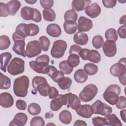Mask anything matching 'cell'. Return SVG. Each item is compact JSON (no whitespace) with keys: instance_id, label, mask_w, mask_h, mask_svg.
Returning <instances> with one entry per match:
<instances>
[{"instance_id":"cell-60","label":"cell","mask_w":126,"mask_h":126,"mask_svg":"<svg viewBox=\"0 0 126 126\" xmlns=\"http://www.w3.org/2000/svg\"><path fill=\"white\" fill-rule=\"evenodd\" d=\"M73 126H87V124L84 121H82V120H77L75 122V123L73 124Z\"/></svg>"},{"instance_id":"cell-41","label":"cell","mask_w":126,"mask_h":126,"mask_svg":"<svg viewBox=\"0 0 126 126\" xmlns=\"http://www.w3.org/2000/svg\"><path fill=\"white\" fill-rule=\"evenodd\" d=\"M40 106L36 103H32L29 104L28 107V111L31 115H36L41 112Z\"/></svg>"},{"instance_id":"cell-31","label":"cell","mask_w":126,"mask_h":126,"mask_svg":"<svg viewBox=\"0 0 126 126\" xmlns=\"http://www.w3.org/2000/svg\"><path fill=\"white\" fill-rule=\"evenodd\" d=\"M59 120L64 124L67 125L70 124L72 121L71 113L66 110L61 111L59 114Z\"/></svg>"},{"instance_id":"cell-30","label":"cell","mask_w":126,"mask_h":126,"mask_svg":"<svg viewBox=\"0 0 126 126\" xmlns=\"http://www.w3.org/2000/svg\"><path fill=\"white\" fill-rule=\"evenodd\" d=\"M107 126H122V123L120 120L115 114H110L105 116Z\"/></svg>"},{"instance_id":"cell-8","label":"cell","mask_w":126,"mask_h":126,"mask_svg":"<svg viewBox=\"0 0 126 126\" xmlns=\"http://www.w3.org/2000/svg\"><path fill=\"white\" fill-rule=\"evenodd\" d=\"M12 39L14 42V44L12 47L13 51L18 55L25 57L26 56L25 50V38L19 36L15 32L12 35Z\"/></svg>"},{"instance_id":"cell-20","label":"cell","mask_w":126,"mask_h":126,"mask_svg":"<svg viewBox=\"0 0 126 126\" xmlns=\"http://www.w3.org/2000/svg\"><path fill=\"white\" fill-rule=\"evenodd\" d=\"M47 74L56 83H58L60 79L64 77V73L63 72L58 70L57 68L53 65H49V70Z\"/></svg>"},{"instance_id":"cell-22","label":"cell","mask_w":126,"mask_h":126,"mask_svg":"<svg viewBox=\"0 0 126 126\" xmlns=\"http://www.w3.org/2000/svg\"><path fill=\"white\" fill-rule=\"evenodd\" d=\"M9 15L14 16L21 6V2L17 0H12L6 3Z\"/></svg>"},{"instance_id":"cell-51","label":"cell","mask_w":126,"mask_h":126,"mask_svg":"<svg viewBox=\"0 0 126 126\" xmlns=\"http://www.w3.org/2000/svg\"><path fill=\"white\" fill-rule=\"evenodd\" d=\"M102 2L104 7L107 8H112L117 3V0H102Z\"/></svg>"},{"instance_id":"cell-61","label":"cell","mask_w":126,"mask_h":126,"mask_svg":"<svg viewBox=\"0 0 126 126\" xmlns=\"http://www.w3.org/2000/svg\"><path fill=\"white\" fill-rule=\"evenodd\" d=\"M126 109H124L123 110H121L120 111V116H121V117L122 119V120L125 122V123H126Z\"/></svg>"},{"instance_id":"cell-50","label":"cell","mask_w":126,"mask_h":126,"mask_svg":"<svg viewBox=\"0 0 126 126\" xmlns=\"http://www.w3.org/2000/svg\"><path fill=\"white\" fill-rule=\"evenodd\" d=\"M53 0H40V3L41 6L44 9L51 8L54 4Z\"/></svg>"},{"instance_id":"cell-62","label":"cell","mask_w":126,"mask_h":126,"mask_svg":"<svg viewBox=\"0 0 126 126\" xmlns=\"http://www.w3.org/2000/svg\"><path fill=\"white\" fill-rule=\"evenodd\" d=\"M126 15H124V16H122L120 19V21H119L120 24L126 25Z\"/></svg>"},{"instance_id":"cell-54","label":"cell","mask_w":126,"mask_h":126,"mask_svg":"<svg viewBox=\"0 0 126 126\" xmlns=\"http://www.w3.org/2000/svg\"><path fill=\"white\" fill-rule=\"evenodd\" d=\"M82 48L80 46L78 45L77 44H74L70 46L69 53V55L72 54H76L79 55V54Z\"/></svg>"},{"instance_id":"cell-38","label":"cell","mask_w":126,"mask_h":126,"mask_svg":"<svg viewBox=\"0 0 126 126\" xmlns=\"http://www.w3.org/2000/svg\"><path fill=\"white\" fill-rule=\"evenodd\" d=\"M59 68L60 70L65 74H70L73 69V68L68 63L67 60L61 62L59 63Z\"/></svg>"},{"instance_id":"cell-19","label":"cell","mask_w":126,"mask_h":126,"mask_svg":"<svg viewBox=\"0 0 126 126\" xmlns=\"http://www.w3.org/2000/svg\"><path fill=\"white\" fill-rule=\"evenodd\" d=\"M91 1L89 0H73L71 3L72 9L76 11H81L85 10L91 3Z\"/></svg>"},{"instance_id":"cell-48","label":"cell","mask_w":126,"mask_h":126,"mask_svg":"<svg viewBox=\"0 0 126 126\" xmlns=\"http://www.w3.org/2000/svg\"><path fill=\"white\" fill-rule=\"evenodd\" d=\"M116 107L119 109H125L126 107V98L124 96H120L117 103L116 104Z\"/></svg>"},{"instance_id":"cell-21","label":"cell","mask_w":126,"mask_h":126,"mask_svg":"<svg viewBox=\"0 0 126 126\" xmlns=\"http://www.w3.org/2000/svg\"><path fill=\"white\" fill-rule=\"evenodd\" d=\"M46 32L50 36L57 37L60 36L62 33L60 26L57 24H50L46 28Z\"/></svg>"},{"instance_id":"cell-15","label":"cell","mask_w":126,"mask_h":126,"mask_svg":"<svg viewBox=\"0 0 126 126\" xmlns=\"http://www.w3.org/2000/svg\"><path fill=\"white\" fill-rule=\"evenodd\" d=\"M101 11V7L96 2L92 3L85 9V13L91 18L97 17Z\"/></svg>"},{"instance_id":"cell-6","label":"cell","mask_w":126,"mask_h":126,"mask_svg":"<svg viewBox=\"0 0 126 126\" xmlns=\"http://www.w3.org/2000/svg\"><path fill=\"white\" fill-rule=\"evenodd\" d=\"M67 43L63 40H57L54 42L50 54L52 57L56 59L62 58L67 48Z\"/></svg>"},{"instance_id":"cell-2","label":"cell","mask_w":126,"mask_h":126,"mask_svg":"<svg viewBox=\"0 0 126 126\" xmlns=\"http://www.w3.org/2000/svg\"><path fill=\"white\" fill-rule=\"evenodd\" d=\"M121 91V88L119 85L117 84L110 85L104 91L103 94V98L107 102L114 105L118 101Z\"/></svg>"},{"instance_id":"cell-16","label":"cell","mask_w":126,"mask_h":126,"mask_svg":"<svg viewBox=\"0 0 126 126\" xmlns=\"http://www.w3.org/2000/svg\"><path fill=\"white\" fill-rule=\"evenodd\" d=\"M14 103V99L12 95L7 93L4 92L0 94V105L3 108H10Z\"/></svg>"},{"instance_id":"cell-26","label":"cell","mask_w":126,"mask_h":126,"mask_svg":"<svg viewBox=\"0 0 126 126\" xmlns=\"http://www.w3.org/2000/svg\"><path fill=\"white\" fill-rule=\"evenodd\" d=\"M0 57V69L4 72H6V68L8 64L12 58V55L9 52H4L1 53Z\"/></svg>"},{"instance_id":"cell-56","label":"cell","mask_w":126,"mask_h":126,"mask_svg":"<svg viewBox=\"0 0 126 126\" xmlns=\"http://www.w3.org/2000/svg\"><path fill=\"white\" fill-rule=\"evenodd\" d=\"M90 50L86 48L82 49L79 54V56H80V57L83 60H88V57L90 52Z\"/></svg>"},{"instance_id":"cell-45","label":"cell","mask_w":126,"mask_h":126,"mask_svg":"<svg viewBox=\"0 0 126 126\" xmlns=\"http://www.w3.org/2000/svg\"><path fill=\"white\" fill-rule=\"evenodd\" d=\"M30 125L31 126H44L45 125V122L43 118L41 117L35 116L31 120Z\"/></svg>"},{"instance_id":"cell-35","label":"cell","mask_w":126,"mask_h":126,"mask_svg":"<svg viewBox=\"0 0 126 126\" xmlns=\"http://www.w3.org/2000/svg\"><path fill=\"white\" fill-rule=\"evenodd\" d=\"M105 37L107 40L116 42L118 38L117 32L114 28L108 29L105 31Z\"/></svg>"},{"instance_id":"cell-57","label":"cell","mask_w":126,"mask_h":126,"mask_svg":"<svg viewBox=\"0 0 126 126\" xmlns=\"http://www.w3.org/2000/svg\"><path fill=\"white\" fill-rule=\"evenodd\" d=\"M35 61H37V62H40L49 63V61H50V58L48 55L44 54V55H42L37 57L36 58Z\"/></svg>"},{"instance_id":"cell-37","label":"cell","mask_w":126,"mask_h":126,"mask_svg":"<svg viewBox=\"0 0 126 126\" xmlns=\"http://www.w3.org/2000/svg\"><path fill=\"white\" fill-rule=\"evenodd\" d=\"M72 84V80L68 77H63L58 82L59 87L63 90L70 88Z\"/></svg>"},{"instance_id":"cell-27","label":"cell","mask_w":126,"mask_h":126,"mask_svg":"<svg viewBox=\"0 0 126 126\" xmlns=\"http://www.w3.org/2000/svg\"><path fill=\"white\" fill-rule=\"evenodd\" d=\"M63 105V94H60L55 98H54L50 102V108L53 111H57Z\"/></svg>"},{"instance_id":"cell-25","label":"cell","mask_w":126,"mask_h":126,"mask_svg":"<svg viewBox=\"0 0 126 126\" xmlns=\"http://www.w3.org/2000/svg\"><path fill=\"white\" fill-rule=\"evenodd\" d=\"M34 14V8L24 6L21 10V16L25 20H32Z\"/></svg>"},{"instance_id":"cell-11","label":"cell","mask_w":126,"mask_h":126,"mask_svg":"<svg viewBox=\"0 0 126 126\" xmlns=\"http://www.w3.org/2000/svg\"><path fill=\"white\" fill-rule=\"evenodd\" d=\"M126 58H121L118 63L113 64L110 68V72L115 77H119L121 74L126 72Z\"/></svg>"},{"instance_id":"cell-4","label":"cell","mask_w":126,"mask_h":126,"mask_svg":"<svg viewBox=\"0 0 126 126\" xmlns=\"http://www.w3.org/2000/svg\"><path fill=\"white\" fill-rule=\"evenodd\" d=\"M25 70V62L21 58L15 57L11 61L7 66L8 72L13 76L24 72Z\"/></svg>"},{"instance_id":"cell-36","label":"cell","mask_w":126,"mask_h":126,"mask_svg":"<svg viewBox=\"0 0 126 126\" xmlns=\"http://www.w3.org/2000/svg\"><path fill=\"white\" fill-rule=\"evenodd\" d=\"M84 70L88 75L92 76L97 72L98 67L94 63H87L84 66Z\"/></svg>"},{"instance_id":"cell-44","label":"cell","mask_w":126,"mask_h":126,"mask_svg":"<svg viewBox=\"0 0 126 126\" xmlns=\"http://www.w3.org/2000/svg\"><path fill=\"white\" fill-rule=\"evenodd\" d=\"M42 50L43 51H47L50 46V41L48 37L45 36H42L39 38Z\"/></svg>"},{"instance_id":"cell-12","label":"cell","mask_w":126,"mask_h":126,"mask_svg":"<svg viewBox=\"0 0 126 126\" xmlns=\"http://www.w3.org/2000/svg\"><path fill=\"white\" fill-rule=\"evenodd\" d=\"M29 65L33 70L38 73L47 74L49 70V63L43 62L32 61L30 62Z\"/></svg>"},{"instance_id":"cell-39","label":"cell","mask_w":126,"mask_h":126,"mask_svg":"<svg viewBox=\"0 0 126 126\" xmlns=\"http://www.w3.org/2000/svg\"><path fill=\"white\" fill-rule=\"evenodd\" d=\"M78 19V14L73 9L67 10L64 15V19L65 21L76 22Z\"/></svg>"},{"instance_id":"cell-47","label":"cell","mask_w":126,"mask_h":126,"mask_svg":"<svg viewBox=\"0 0 126 126\" xmlns=\"http://www.w3.org/2000/svg\"><path fill=\"white\" fill-rule=\"evenodd\" d=\"M30 28V36H33L37 34L39 32V27L34 24L31 23L28 24Z\"/></svg>"},{"instance_id":"cell-43","label":"cell","mask_w":126,"mask_h":126,"mask_svg":"<svg viewBox=\"0 0 126 126\" xmlns=\"http://www.w3.org/2000/svg\"><path fill=\"white\" fill-rule=\"evenodd\" d=\"M104 43V40L100 35H96L94 36L92 39V44L93 46L96 49H100L103 46Z\"/></svg>"},{"instance_id":"cell-10","label":"cell","mask_w":126,"mask_h":126,"mask_svg":"<svg viewBox=\"0 0 126 126\" xmlns=\"http://www.w3.org/2000/svg\"><path fill=\"white\" fill-rule=\"evenodd\" d=\"M63 105L71 107L73 110H76L81 105V100L79 97L71 93L63 94Z\"/></svg>"},{"instance_id":"cell-58","label":"cell","mask_w":126,"mask_h":126,"mask_svg":"<svg viewBox=\"0 0 126 126\" xmlns=\"http://www.w3.org/2000/svg\"><path fill=\"white\" fill-rule=\"evenodd\" d=\"M42 19V17H41V14L39 11L36 9L34 8V17L32 19V21L34 22L38 23L41 21Z\"/></svg>"},{"instance_id":"cell-33","label":"cell","mask_w":126,"mask_h":126,"mask_svg":"<svg viewBox=\"0 0 126 126\" xmlns=\"http://www.w3.org/2000/svg\"><path fill=\"white\" fill-rule=\"evenodd\" d=\"M11 86V80L10 78L3 75L1 72L0 73V89L1 90L8 89Z\"/></svg>"},{"instance_id":"cell-28","label":"cell","mask_w":126,"mask_h":126,"mask_svg":"<svg viewBox=\"0 0 126 126\" xmlns=\"http://www.w3.org/2000/svg\"><path fill=\"white\" fill-rule=\"evenodd\" d=\"M74 79L78 83H84L88 79V74L82 69L77 70L74 74Z\"/></svg>"},{"instance_id":"cell-23","label":"cell","mask_w":126,"mask_h":126,"mask_svg":"<svg viewBox=\"0 0 126 126\" xmlns=\"http://www.w3.org/2000/svg\"><path fill=\"white\" fill-rule=\"evenodd\" d=\"M15 32L19 36L24 38L30 36V32L28 24L24 23L19 24L16 28Z\"/></svg>"},{"instance_id":"cell-42","label":"cell","mask_w":126,"mask_h":126,"mask_svg":"<svg viewBox=\"0 0 126 126\" xmlns=\"http://www.w3.org/2000/svg\"><path fill=\"white\" fill-rule=\"evenodd\" d=\"M11 44L9 37L6 35H2L0 36V50H3L9 48Z\"/></svg>"},{"instance_id":"cell-46","label":"cell","mask_w":126,"mask_h":126,"mask_svg":"<svg viewBox=\"0 0 126 126\" xmlns=\"http://www.w3.org/2000/svg\"><path fill=\"white\" fill-rule=\"evenodd\" d=\"M92 123L94 126H102L106 125L107 121L105 118H102L101 117H95L92 118Z\"/></svg>"},{"instance_id":"cell-14","label":"cell","mask_w":126,"mask_h":126,"mask_svg":"<svg viewBox=\"0 0 126 126\" xmlns=\"http://www.w3.org/2000/svg\"><path fill=\"white\" fill-rule=\"evenodd\" d=\"M103 51L106 57H113L117 53V47L115 42L106 40L103 44Z\"/></svg>"},{"instance_id":"cell-32","label":"cell","mask_w":126,"mask_h":126,"mask_svg":"<svg viewBox=\"0 0 126 126\" xmlns=\"http://www.w3.org/2000/svg\"><path fill=\"white\" fill-rule=\"evenodd\" d=\"M44 19L46 21L52 22L56 19V13L52 8L44 9L42 11Z\"/></svg>"},{"instance_id":"cell-34","label":"cell","mask_w":126,"mask_h":126,"mask_svg":"<svg viewBox=\"0 0 126 126\" xmlns=\"http://www.w3.org/2000/svg\"><path fill=\"white\" fill-rule=\"evenodd\" d=\"M88 60L94 63H98L101 60V55L96 50H90L88 57Z\"/></svg>"},{"instance_id":"cell-55","label":"cell","mask_w":126,"mask_h":126,"mask_svg":"<svg viewBox=\"0 0 126 126\" xmlns=\"http://www.w3.org/2000/svg\"><path fill=\"white\" fill-rule=\"evenodd\" d=\"M118 35L121 38L125 39L126 38V26L124 25L120 27L117 31Z\"/></svg>"},{"instance_id":"cell-17","label":"cell","mask_w":126,"mask_h":126,"mask_svg":"<svg viewBox=\"0 0 126 126\" xmlns=\"http://www.w3.org/2000/svg\"><path fill=\"white\" fill-rule=\"evenodd\" d=\"M28 121V117L27 115L24 113L20 112L17 113L13 120H12L9 124V126H24Z\"/></svg>"},{"instance_id":"cell-49","label":"cell","mask_w":126,"mask_h":126,"mask_svg":"<svg viewBox=\"0 0 126 126\" xmlns=\"http://www.w3.org/2000/svg\"><path fill=\"white\" fill-rule=\"evenodd\" d=\"M9 15L6 3L0 2V16L1 17H6Z\"/></svg>"},{"instance_id":"cell-52","label":"cell","mask_w":126,"mask_h":126,"mask_svg":"<svg viewBox=\"0 0 126 126\" xmlns=\"http://www.w3.org/2000/svg\"><path fill=\"white\" fill-rule=\"evenodd\" d=\"M59 95V92L58 90L54 87H50L49 93L48 96L49 98L54 99L56 98Z\"/></svg>"},{"instance_id":"cell-13","label":"cell","mask_w":126,"mask_h":126,"mask_svg":"<svg viewBox=\"0 0 126 126\" xmlns=\"http://www.w3.org/2000/svg\"><path fill=\"white\" fill-rule=\"evenodd\" d=\"M92 21L86 17L80 16L78 20L77 30L79 32H88L93 28Z\"/></svg>"},{"instance_id":"cell-40","label":"cell","mask_w":126,"mask_h":126,"mask_svg":"<svg viewBox=\"0 0 126 126\" xmlns=\"http://www.w3.org/2000/svg\"><path fill=\"white\" fill-rule=\"evenodd\" d=\"M67 61L70 65L73 68L76 67L80 63L79 56L76 54H70L68 57Z\"/></svg>"},{"instance_id":"cell-64","label":"cell","mask_w":126,"mask_h":126,"mask_svg":"<svg viewBox=\"0 0 126 126\" xmlns=\"http://www.w3.org/2000/svg\"><path fill=\"white\" fill-rule=\"evenodd\" d=\"M25 1L26 2L29 3V4H34L35 2H37V0H25Z\"/></svg>"},{"instance_id":"cell-7","label":"cell","mask_w":126,"mask_h":126,"mask_svg":"<svg viewBox=\"0 0 126 126\" xmlns=\"http://www.w3.org/2000/svg\"><path fill=\"white\" fill-rule=\"evenodd\" d=\"M93 114L106 116L112 112V108L108 104L103 103L100 100H97L91 105Z\"/></svg>"},{"instance_id":"cell-18","label":"cell","mask_w":126,"mask_h":126,"mask_svg":"<svg viewBox=\"0 0 126 126\" xmlns=\"http://www.w3.org/2000/svg\"><path fill=\"white\" fill-rule=\"evenodd\" d=\"M75 111L79 116L87 119L90 118L93 114L92 107L89 104L81 105Z\"/></svg>"},{"instance_id":"cell-3","label":"cell","mask_w":126,"mask_h":126,"mask_svg":"<svg viewBox=\"0 0 126 126\" xmlns=\"http://www.w3.org/2000/svg\"><path fill=\"white\" fill-rule=\"evenodd\" d=\"M32 86L39 94L43 96L48 95V93L50 88L46 78L42 76H36L32 80Z\"/></svg>"},{"instance_id":"cell-24","label":"cell","mask_w":126,"mask_h":126,"mask_svg":"<svg viewBox=\"0 0 126 126\" xmlns=\"http://www.w3.org/2000/svg\"><path fill=\"white\" fill-rule=\"evenodd\" d=\"M74 42L80 45H86L89 40L88 35L83 32H77L73 36Z\"/></svg>"},{"instance_id":"cell-29","label":"cell","mask_w":126,"mask_h":126,"mask_svg":"<svg viewBox=\"0 0 126 126\" xmlns=\"http://www.w3.org/2000/svg\"><path fill=\"white\" fill-rule=\"evenodd\" d=\"M63 29L66 33L74 34L77 29V23L73 21H65L63 23Z\"/></svg>"},{"instance_id":"cell-9","label":"cell","mask_w":126,"mask_h":126,"mask_svg":"<svg viewBox=\"0 0 126 126\" xmlns=\"http://www.w3.org/2000/svg\"><path fill=\"white\" fill-rule=\"evenodd\" d=\"M41 50L40 43L37 40H32L29 42L26 46L25 54L28 58H33L39 55Z\"/></svg>"},{"instance_id":"cell-1","label":"cell","mask_w":126,"mask_h":126,"mask_svg":"<svg viewBox=\"0 0 126 126\" xmlns=\"http://www.w3.org/2000/svg\"><path fill=\"white\" fill-rule=\"evenodd\" d=\"M30 80L28 76L22 75L16 78L13 83V92L18 97H24L27 96Z\"/></svg>"},{"instance_id":"cell-5","label":"cell","mask_w":126,"mask_h":126,"mask_svg":"<svg viewBox=\"0 0 126 126\" xmlns=\"http://www.w3.org/2000/svg\"><path fill=\"white\" fill-rule=\"evenodd\" d=\"M98 89L96 85L90 84L86 85L79 94V98L83 102L92 100L97 93Z\"/></svg>"},{"instance_id":"cell-53","label":"cell","mask_w":126,"mask_h":126,"mask_svg":"<svg viewBox=\"0 0 126 126\" xmlns=\"http://www.w3.org/2000/svg\"><path fill=\"white\" fill-rule=\"evenodd\" d=\"M16 106L19 110H25L27 105L25 101L22 99H18L16 102Z\"/></svg>"},{"instance_id":"cell-63","label":"cell","mask_w":126,"mask_h":126,"mask_svg":"<svg viewBox=\"0 0 126 126\" xmlns=\"http://www.w3.org/2000/svg\"><path fill=\"white\" fill-rule=\"evenodd\" d=\"M53 116V114L51 112H48L47 113H46L45 114V117L46 118H52V117Z\"/></svg>"},{"instance_id":"cell-59","label":"cell","mask_w":126,"mask_h":126,"mask_svg":"<svg viewBox=\"0 0 126 126\" xmlns=\"http://www.w3.org/2000/svg\"><path fill=\"white\" fill-rule=\"evenodd\" d=\"M126 72L121 74L120 76H119L118 77L120 82L121 83V84H122L124 86H126Z\"/></svg>"}]
</instances>
